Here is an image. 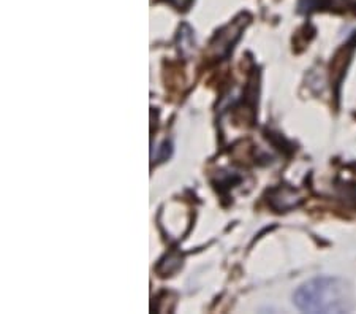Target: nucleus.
<instances>
[{
  "label": "nucleus",
  "mask_w": 356,
  "mask_h": 314,
  "mask_svg": "<svg viewBox=\"0 0 356 314\" xmlns=\"http://www.w3.org/2000/svg\"><path fill=\"white\" fill-rule=\"evenodd\" d=\"M301 197L298 196L295 189H291L289 186H279L269 192V203L274 210L280 211H289L291 208H296L301 203Z\"/></svg>",
  "instance_id": "7ed1b4c3"
},
{
  "label": "nucleus",
  "mask_w": 356,
  "mask_h": 314,
  "mask_svg": "<svg viewBox=\"0 0 356 314\" xmlns=\"http://www.w3.org/2000/svg\"><path fill=\"white\" fill-rule=\"evenodd\" d=\"M293 301L306 313H347L352 310V290L341 278L320 276L304 283Z\"/></svg>",
  "instance_id": "f257e3e1"
},
{
  "label": "nucleus",
  "mask_w": 356,
  "mask_h": 314,
  "mask_svg": "<svg viewBox=\"0 0 356 314\" xmlns=\"http://www.w3.org/2000/svg\"><path fill=\"white\" fill-rule=\"evenodd\" d=\"M243 19L244 16H241L239 19L233 22V24H229L225 29H222L220 32H217L214 42L211 43V49L214 51L216 57H227L229 54V51L233 49L234 43L238 42L241 31H243V27L245 26V21Z\"/></svg>",
  "instance_id": "f03ea898"
},
{
  "label": "nucleus",
  "mask_w": 356,
  "mask_h": 314,
  "mask_svg": "<svg viewBox=\"0 0 356 314\" xmlns=\"http://www.w3.org/2000/svg\"><path fill=\"white\" fill-rule=\"evenodd\" d=\"M166 2L173 5V7H176L177 10H182L184 11V10H187L188 7H191L193 0H166Z\"/></svg>",
  "instance_id": "20e7f679"
}]
</instances>
